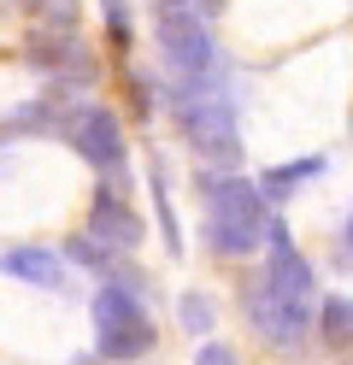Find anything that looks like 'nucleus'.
Instances as JSON below:
<instances>
[{
  "label": "nucleus",
  "mask_w": 353,
  "mask_h": 365,
  "mask_svg": "<svg viewBox=\"0 0 353 365\" xmlns=\"http://www.w3.org/2000/svg\"><path fill=\"white\" fill-rule=\"evenodd\" d=\"M65 247H71V259H77V265H106V259H112V247H106V242H94L88 230H83L77 242H65Z\"/></svg>",
  "instance_id": "nucleus-13"
},
{
  "label": "nucleus",
  "mask_w": 353,
  "mask_h": 365,
  "mask_svg": "<svg viewBox=\"0 0 353 365\" xmlns=\"http://www.w3.org/2000/svg\"><path fill=\"white\" fill-rule=\"evenodd\" d=\"M195 365H235V354L224 348V341H206V348H200V359Z\"/></svg>",
  "instance_id": "nucleus-15"
},
{
  "label": "nucleus",
  "mask_w": 353,
  "mask_h": 365,
  "mask_svg": "<svg viewBox=\"0 0 353 365\" xmlns=\"http://www.w3.org/2000/svg\"><path fill=\"white\" fill-rule=\"evenodd\" d=\"M153 207H159V224H165V247H171V254H183L177 218H171V207H165V171H153Z\"/></svg>",
  "instance_id": "nucleus-12"
},
{
  "label": "nucleus",
  "mask_w": 353,
  "mask_h": 365,
  "mask_svg": "<svg viewBox=\"0 0 353 365\" xmlns=\"http://www.w3.org/2000/svg\"><path fill=\"white\" fill-rule=\"evenodd\" d=\"M206 242H212V254H224V259H242L253 254L259 242H265V207L271 200L259 195V182L247 177H224V182H206Z\"/></svg>",
  "instance_id": "nucleus-2"
},
{
  "label": "nucleus",
  "mask_w": 353,
  "mask_h": 365,
  "mask_svg": "<svg viewBox=\"0 0 353 365\" xmlns=\"http://www.w3.org/2000/svg\"><path fill=\"white\" fill-rule=\"evenodd\" d=\"M59 135L88 159L94 171H106V177L124 171V153H130V148H124V124L112 118V106H65Z\"/></svg>",
  "instance_id": "nucleus-6"
},
{
  "label": "nucleus",
  "mask_w": 353,
  "mask_h": 365,
  "mask_svg": "<svg viewBox=\"0 0 353 365\" xmlns=\"http://www.w3.org/2000/svg\"><path fill=\"white\" fill-rule=\"evenodd\" d=\"M0 271L36 283V289H59L65 283V259L53 254V247H6V254H0Z\"/></svg>",
  "instance_id": "nucleus-8"
},
{
  "label": "nucleus",
  "mask_w": 353,
  "mask_h": 365,
  "mask_svg": "<svg viewBox=\"0 0 353 365\" xmlns=\"http://www.w3.org/2000/svg\"><path fill=\"white\" fill-rule=\"evenodd\" d=\"M318 330H324L329 348H353V301L347 294H329L318 307Z\"/></svg>",
  "instance_id": "nucleus-9"
},
{
  "label": "nucleus",
  "mask_w": 353,
  "mask_h": 365,
  "mask_svg": "<svg viewBox=\"0 0 353 365\" xmlns=\"http://www.w3.org/2000/svg\"><path fill=\"white\" fill-rule=\"evenodd\" d=\"M342 242H347V247H353V218H347V236H342Z\"/></svg>",
  "instance_id": "nucleus-16"
},
{
  "label": "nucleus",
  "mask_w": 353,
  "mask_h": 365,
  "mask_svg": "<svg viewBox=\"0 0 353 365\" xmlns=\"http://www.w3.org/2000/svg\"><path fill=\"white\" fill-rule=\"evenodd\" d=\"M177 6H188V0H177Z\"/></svg>",
  "instance_id": "nucleus-17"
},
{
  "label": "nucleus",
  "mask_w": 353,
  "mask_h": 365,
  "mask_svg": "<svg viewBox=\"0 0 353 365\" xmlns=\"http://www.w3.org/2000/svg\"><path fill=\"white\" fill-rule=\"evenodd\" d=\"M88 236L106 242L112 254H130V247L141 242V224H135L130 200L118 195V189H101V195H94V207H88Z\"/></svg>",
  "instance_id": "nucleus-7"
},
{
  "label": "nucleus",
  "mask_w": 353,
  "mask_h": 365,
  "mask_svg": "<svg viewBox=\"0 0 353 365\" xmlns=\"http://www.w3.org/2000/svg\"><path fill=\"white\" fill-rule=\"evenodd\" d=\"M312 318H318L312 265L300 259V247L289 242L282 224H265V277L247 289V324L277 354H295L312 341Z\"/></svg>",
  "instance_id": "nucleus-1"
},
{
  "label": "nucleus",
  "mask_w": 353,
  "mask_h": 365,
  "mask_svg": "<svg viewBox=\"0 0 353 365\" xmlns=\"http://www.w3.org/2000/svg\"><path fill=\"white\" fill-rule=\"evenodd\" d=\"M177 118H183V135L195 142L200 159H212V165H235V159H242V135H235L230 95H218V88H206V83H183Z\"/></svg>",
  "instance_id": "nucleus-4"
},
{
  "label": "nucleus",
  "mask_w": 353,
  "mask_h": 365,
  "mask_svg": "<svg viewBox=\"0 0 353 365\" xmlns=\"http://www.w3.org/2000/svg\"><path fill=\"white\" fill-rule=\"evenodd\" d=\"M318 171H324V159H300V165H277V171H265V177H259V195H265V200H282V195L295 189V182L318 177Z\"/></svg>",
  "instance_id": "nucleus-10"
},
{
  "label": "nucleus",
  "mask_w": 353,
  "mask_h": 365,
  "mask_svg": "<svg viewBox=\"0 0 353 365\" xmlns=\"http://www.w3.org/2000/svg\"><path fill=\"white\" fill-rule=\"evenodd\" d=\"M153 41H159L165 65H171L183 83H206L212 71H218V48H212V36H206V24H200V12L177 6V0L153 18Z\"/></svg>",
  "instance_id": "nucleus-5"
},
{
  "label": "nucleus",
  "mask_w": 353,
  "mask_h": 365,
  "mask_svg": "<svg viewBox=\"0 0 353 365\" xmlns=\"http://www.w3.org/2000/svg\"><path fill=\"white\" fill-rule=\"evenodd\" d=\"M94 348H101V359H112V365H130V359H141V354H153V318H148V307H141V294L130 289V283H101L94 289Z\"/></svg>",
  "instance_id": "nucleus-3"
},
{
  "label": "nucleus",
  "mask_w": 353,
  "mask_h": 365,
  "mask_svg": "<svg viewBox=\"0 0 353 365\" xmlns=\"http://www.w3.org/2000/svg\"><path fill=\"white\" fill-rule=\"evenodd\" d=\"M183 324L195 330V336H200V330H212V301H206L200 289H188V294H183Z\"/></svg>",
  "instance_id": "nucleus-11"
},
{
  "label": "nucleus",
  "mask_w": 353,
  "mask_h": 365,
  "mask_svg": "<svg viewBox=\"0 0 353 365\" xmlns=\"http://www.w3.org/2000/svg\"><path fill=\"white\" fill-rule=\"evenodd\" d=\"M101 6H106V24H112V36L124 41V36H130V18H124V0H101Z\"/></svg>",
  "instance_id": "nucleus-14"
}]
</instances>
